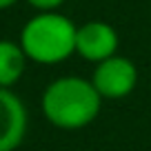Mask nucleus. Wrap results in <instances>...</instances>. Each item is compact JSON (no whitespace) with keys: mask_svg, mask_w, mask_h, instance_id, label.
<instances>
[{"mask_svg":"<svg viewBox=\"0 0 151 151\" xmlns=\"http://www.w3.org/2000/svg\"><path fill=\"white\" fill-rule=\"evenodd\" d=\"M18 0H0V11H5V9H9V7H14Z\"/></svg>","mask_w":151,"mask_h":151,"instance_id":"8","label":"nucleus"},{"mask_svg":"<svg viewBox=\"0 0 151 151\" xmlns=\"http://www.w3.org/2000/svg\"><path fill=\"white\" fill-rule=\"evenodd\" d=\"M118 45V31L104 20H89L76 31V53L93 65L116 56Z\"/></svg>","mask_w":151,"mask_h":151,"instance_id":"4","label":"nucleus"},{"mask_svg":"<svg viewBox=\"0 0 151 151\" xmlns=\"http://www.w3.org/2000/svg\"><path fill=\"white\" fill-rule=\"evenodd\" d=\"M36 11H58L67 0H27Z\"/></svg>","mask_w":151,"mask_h":151,"instance_id":"7","label":"nucleus"},{"mask_svg":"<svg viewBox=\"0 0 151 151\" xmlns=\"http://www.w3.org/2000/svg\"><path fill=\"white\" fill-rule=\"evenodd\" d=\"M91 82L96 91L102 96V100H122L131 96V91L136 89L138 69L129 58L116 53L96 65Z\"/></svg>","mask_w":151,"mask_h":151,"instance_id":"3","label":"nucleus"},{"mask_svg":"<svg viewBox=\"0 0 151 151\" xmlns=\"http://www.w3.org/2000/svg\"><path fill=\"white\" fill-rule=\"evenodd\" d=\"M76 27L67 16L58 11H38L24 22L20 45L31 62L60 65L76 53Z\"/></svg>","mask_w":151,"mask_h":151,"instance_id":"2","label":"nucleus"},{"mask_svg":"<svg viewBox=\"0 0 151 151\" xmlns=\"http://www.w3.org/2000/svg\"><path fill=\"white\" fill-rule=\"evenodd\" d=\"M27 107L7 87H0V151H16L27 136Z\"/></svg>","mask_w":151,"mask_h":151,"instance_id":"5","label":"nucleus"},{"mask_svg":"<svg viewBox=\"0 0 151 151\" xmlns=\"http://www.w3.org/2000/svg\"><path fill=\"white\" fill-rule=\"evenodd\" d=\"M102 96L93 82L78 76H60L42 91V113L62 131L85 129L98 118Z\"/></svg>","mask_w":151,"mask_h":151,"instance_id":"1","label":"nucleus"},{"mask_svg":"<svg viewBox=\"0 0 151 151\" xmlns=\"http://www.w3.org/2000/svg\"><path fill=\"white\" fill-rule=\"evenodd\" d=\"M27 60L29 58L20 42L0 40V87L11 89L24 76Z\"/></svg>","mask_w":151,"mask_h":151,"instance_id":"6","label":"nucleus"}]
</instances>
